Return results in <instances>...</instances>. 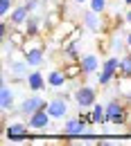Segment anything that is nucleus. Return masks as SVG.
Masks as SVG:
<instances>
[{"label": "nucleus", "mask_w": 131, "mask_h": 146, "mask_svg": "<svg viewBox=\"0 0 131 146\" xmlns=\"http://www.w3.org/2000/svg\"><path fill=\"white\" fill-rule=\"evenodd\" d=\"M25 83H27V88H30L32 92H41L43 88H45V86H48V76L41 72V70H36V68H34L32 72L27 74Z\"/></svg>", "instance_id": "obj_12"}, {"label": "nucleus", "mask_w": 131, "mask_h": 146, "mask_svg": "<svg viewBox=\"0 0 131 146\" xmlns=\"http://www.w3.org/2000/svg\"><path fill=\"white\" fill-rule=\"evenodd\" d=\"M127 50H131V32L127 34Z\"/></svg>", "instance_id": "obj_27"}, {"label": "nucleus", "mask_w": 131, "mask_h": 146, "mask_svg": "<svg viewBox=\"0 0 131 146\" xmlns=\"http://www.w3.org/2000/svg\"><path fill=\"white\" fill-rule=\"evenodd\" d=\"M14 108H16V94H14V90L7 83V74H2V83H0V110L7 115L9 110H14Z\"/></svg>", "instance_id": "obj_5"}, {"label": "nucleus", "mask_w": 131, "mask_h": 146, "mask_svg": "<svg viewBox=\"0 0 131 146\" xmlns=\"http://www.w3.org/2000/svg\"><path fill=\"white\" fill-rule=\"evenodd\" d=\"M32 70H34V68H32L27 61H14V63H9V65H7V72L11 74V79H14V81H20V79L25 81V79H27V74L32 72Z\"/></svg>", "instance_id": "obj_10"}, {"label": "nucleus", "mask_w": 131, "mask_h": 146, "mask_svg": "<svg viewBox=\"0 0 131 146\" xmlns=\"http://www.w3.org/2000/svg\"><path fill=\"white\" fill-rule=\"evenodd\" d=\"M118 70H120V58L118 56H106V61L102 63V70L97 72V86H111L118 76Z\"/></svg>", "instance_id": "obj_2"}, {"label": "nucleus", "mask_w": 131, "mask_h": 146, "mask_svg": "<svg viewBox=\"0 0 131 146\" xmlns=\"http://www.w3.org/2000/svg\"><path fill=\"white\" fill-rule=\"evenodd\" d=\"M7 43H9L11 47H23V45L27 43V32H25L23 27H14V29L9 32V36H7Z\"/></svg>", "instance_id": "obj_16"}, {"label": "nucleus", "mask_w": 131, "mask_h": 146, "mask_svg": "<svg viewBox=\"0 0 131 146\" xmlns=\"http://www.w3.org/2000/svg\"><path fill=\"white\" fill-rule=\"evenodd\" d=\"M14 7H16L14 0H0V18H7V16L11 14Z\"/></svg>", "instance_id": "obj_24"}, {"label": "nucleus", "mask_w": 131, "mask_h": 146, "mask_svg": "<svg viewBox=\"0 0 131 146\" xmlns=\"http://www.w3.org/2000/svg\"><path fill=\"white\" fill-rule=\"evenodd\" d=\"M109 7V0H88V9H93L95 14H104Z\"/></svg>", "instance_id": "obj_22"}, {"label": "nucleus", "mask_w": 131, "mask_h": 146, "mask_svg": "<svg viewBox=\"0 0 131 146\" xmlns=\"http://www.w3.org/2000/svg\"><path fill=\"white\" fill-rule=\"evenodd\" d=\"M75 104H77V108L91 110L97 104V90L93 86H79L75 90Z\"/></svg>", "instance_id": "obj_4"}, {"label": "nucleus", "mask_w": 131, "mask_h": 146, "mask_svg": "<svg viewBox=\"0 0 131 146\" xmlns=\"http://www.w3.org/2000/svg\"><path fill=\"white\" fill-rule=\"evenodd\" d=\"M124 5H127V7H131V0H124Z\"/></svg>", "instance_id": "obj_29"}, {"label": "nucleus", "mask_w": 131, "mask_h": 146, "mask_svg": "<svg viewBox=\"0 0 131 146\" xmlns=\"http://www.w3.org/2000/svg\"><path fill=\"white\" fill-rule=\"evenodd\" d=\"M50 121H52V117H50V112L45 108L36 110V112H32L30 117H27V126L32 133H36V130H45V128L50 126Z\"/></svg>", "instance_id": "obj_8"}, {"label": "nucleus", "mask_w": 131, "mask_h": 146, "mask_svg": "<svg viewBox=\"0 0 131 146\" xmlns=\"http://www.w3.org/2000/svg\"><path fill=\"white\" fill-rule=\"evenodd\" d=\"M91 115H93V126L109 124V119H106V106L104 104H95L93 108H91Z\"/></svg>", "instance_id": "obj_18"}, {"label": "nucleus", "mask_w": 131, "mask_h": 146, "mask_svg": "<svg viewBox=\"0 0 131 146\" xmlns=\"http://www.w3.org/2000/svg\"><path fill=\"white\" fill-rule=\"evenodd\" d=\"M124 20L131 25V7H127V11H124Z\"/></svg>", "instance_id": "obj_26"}, {"label": "nucleus", "mask_w": 131, "mask_h": 146, "mask_svg": "<svg viewBox=\"0 0 131 146\" xmlns=\"http://www.w3.org/2000/svg\"><path fill=\"white\" fill-rule=\"evenodd\" d=\"M81 34H84V29H81V27H75V29H73V32L68 34V36H66L63 40H61V45H70V43H79Z\"/></svg>", "instance_id": "obj_23"}, {"label": "nucleus", "mask_w": 131, "mask_h": 146, "mask_svg": "<svg viewBox=\"0 0 131 146\" xmlns=\"http://www.w3.org/2000/svg\"><path fill=\"white\" fill-rule=\"evenodd\" d=\"M45 110L50 112L52 119H66L68 117V97H52Z\"/></svg>", "instance_id": "obj_6"}, {"label": "nucleus", "mask_w": 131, "mask_h": 146, "mask_svg": "<svg viewBox=\"0 0 131 146\" xmlns=\"http://www.w3.org/2000/svg\"><path fill=\"white\" fill-rule=\"evenodd\" d=\"M115 83H118V94L122 99H129L131 97V76H115Z\"/></svg>", "instance_id": "obj_19"}, {"label": "nucleus", "mask_w": 131, "mask_h": 146, "mask_svg": "<svg viewBox=\"0 0 131 146\" xmlns=\"http://www.w3.org/2000/svg\"><path fill=\"white\" fill-rule=\"evenodd\" d=\"M30 126L25 124V121H11L9 126L5 128V137L11 142V144H23V142H27V137H30Z\"/></svg>", "instance_id": "obj_3"}, {"label": "nucleus", "mask_w": 131, "mask_h": 146, "mask_svg": "<svg viewBox=\"0 0 131 146\" xmlns=\"http://www.w3.org/2000/svg\"><path fill=\"white\" fill-rule=\"evenodd\" d=\"M45 106H48V101H45V99H41L36 92H34L32 97L23 99V101L18 104V115H23V117H30L32 112H36V110L45 108Z\"/></svg>", "instance_id": "obj_7"}, {"label": "nucleus", "mask_w": 131, "mask_h": 146, "mask_svg": "<svg viewBox=\"0 0 131 146\" xmlns=\"http://www.w3.org/2000/svg\"><path fill=\"white\" fill-rule=\"evenodd\" d=\"M25 61H27L32 68H38V65L45 61V50H38V47L25 50Z\"/></svg>", "instance_id": "obj_17"}, {"label": "nucleus", "mask_w": 131, "mask_h": 146, "mask_svg": "<svg viewBox=\"0 0 131 146\" xmlns=\"http://www.w3.org/2000/svg\"><path fill=\"white\" fill-rule=\"evenodd\" d=\"M124 45H127V36H124V38H122V36H113L111 38V52H115V54L122 52Z\"/></svg>", "instance_id": "obj_25"}, {"label": "nucleus", "mask_w": 131, "mask_h": 146, "mask_svg": "<svg viewBox=\"0 0 131 146\" xmlns=\"http://www.w3.org/2000/svg\"><path fill=\"white\" fill-rule=\"evenodd\" d=\"M73 2H77V5H84V2H88V0H73Z\"/></svg>", "instance_id": "obj_28"}, {"label": "nucleus", "mask_w": 131, "mask_h": 146, "mask_svg": "<svg viewBox=\"0 0 131 146\" xmlns=\"http://www.w3.org/2000/svg\"><path fill=\"white\" fill-rule=\"evenodd\" d=\"M81 25L88 29V32H93L97 34L102 27H104V20H102V14H95L93 9H88V11H84V16H81Z\"/></svg>", "instance_id": "obj_11"}, {"label": "nucleus", "mask_w": 131, "mask_h": 146, "mask_svg": "<svg viewBox=\"0 0 131 146\" xmlns=\"http://www.w3.org/2000/svg\"><path fill=\"white\" fill-rule=\"evenodd\" d=\"M38 2H45V0H38Z\"/></svg>", "instance_id": "obj_30"}, {"label": "nucleus", "mask_w": 131, "mask_h": 146, "mask_svg": "<svg viewBox=\"0 0 131 146\" xmlns=\"http://www.w3.org/2000/svg\"><path fill=\"white\" fill-rule=\"evenodd\" d=\"M61 133H63L66 137H77V135L88 133V126H86V124H84L79 117H70V119H66V121H63Z\"/></svg>", "instance_id": "obj_9"}, {"label": "nucleus", "mask_w": 131, "mask_h": 146, "mask_svg": "<svg viewBox=\"0 0 131 146\" xmlns=\"http://www.w3.org/2000/svg\"><path fill=\"white\" fill-rule=\"evenodd\" d=\"M120 76H131V54L124 52V56L120 58V70H118Z\"/></svg>", "instance_id": "obj_21"}, {"label": "nucleus", "mask_w": 131, "mask_h": 146, "mask_svg": "<svg viewBox=\"0 0 131 146\" xmlns=\"http://www.w3.org/2000/svg\"><path fill=\"white\" fill-rule=\"evenodd\" d=\"M81 68H84V74H95L102 70V63H99V56L97 54H81Z\"/></svg>", "instance_id": "obj_15"}, {"label": "nucleus", "mask_w": 131, "mask_h": 146, "mask_svg": "<svg viewBox=\"0 0 131 146\" xmlns=\"http://www.w3.org/2000/svg\"><path fill=\"white\" fill-rule=\"evenodd\" d=\"M45 76H48V86L54 88V90L68 86V76H66V72H63V68H50V72L45 74Z\"/></svg>", "instance_id": "obj_13"}, {"label": "nucleus", "mask_w": 131, "mask_h": 146, "mask_svg": "<svg viewBox=\"0 0 131 146\" xmlns=\"http://www.w3.org/2000/svg\"><path fill=\"white\" fill-rule=\"evenodd\" d=\"M106 119H109V124L113 126H124V124H129V104H127V99L122 101V99H111V101H106Z\"/></svg>", "instance_id": "obj_1"}, {"label": "nucleus", "mask_w": 131, "mask_h": 146, "mask_svg": "<svg viewBox=\"0 0 131 146\" xmlns=\"http://www.w3.org/2000/svg\"><path fill=\"white\" fill-rule=\"evenodd\" d=\"M63 72H66V76H68V81H79L81 76H86L81 63H68V65H63Z\"/></svg>", "instance_id": "obj_20"}, {"label": "nucleus", "mask_w": 131, "mask_h": 146, "mask_svg": "<svg viewBox=\"0 0 131 146\" xmlns=\"http://www.w3.org/2000/svg\"><path fill=\"white\" fill-rule=\"evenodd\" d=\"M7 18H9V23H11L14 27H25V20L30 18V11H27V7L20 2V5H16V7L11 9V14H9Z\"/></svg>", "instance_id": "obj_14"}]
</instances>
